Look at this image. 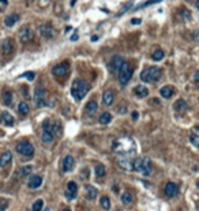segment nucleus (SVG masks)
I'll list each match as a JSON object with an SVG mask.
<instances>
[{"mask_svg": "<svg viewBox=\"0 0 199 211\" xmlns=\"http://www.w3.org/2000/svg\"><path fill=\"white\" fill-rule=\"evenodd\" d=\"M112 147H113V151H115L116 154L124 155V157H128V155L135 154V151H136L135 142H134L131 138H128V136H123V138L116 139Z\"/></svg>", "mask_w": 199, "mask_h": 211, "instance_id": "nucleus-1", "label": "nucleus"}, {"mask_svg": "<svg viewBox=\"0 0 199 211\" xmlns=\"http://www.w3.org/2000/svg\"><path fill=\"white\" fill-rule=\"evenodd\" d=\"M87 93H89V84H87V82H85L83 79H75V80L72 82L71 94L77 101L82 99Z\"/></svg>", "mask_w": 199, "mask_h": 211, "instance_id": "nucleus-2", "label": "nucleus"}, {"mask_svg": "<svg viewBox=\"0 0 199 211\" xmlns=\"http://www.w3.org/2000/svg\"><path fill=\"white\" fill-rule=\"evenodd\" d=\"M134 170L139 172L140 174H143V176H150L151 170H153L150 159L146 157L135 158V159H134Z\"/></svg>", "mask_w": 199, "mask_h": 211, "instance_id": "nucleus-3", "label": "nucleus"}, {"mask_svg": "<svg viewBox=\"0 0 199 211\" xmlns=\"http://www.w3.org/2000/svg\"><path fill=\"white\" fill-rule=\"evenodd\" d=\"M161 78V68L158 67H149V68L143 70L142 74H140V79L146 83H151V82H156Z\"/></svg>", "mask_w": 199, "mask_h": 211, "instance_id": "nucleus-4", "label": "nucleus"}, {"mask_svg": "<svg viewBox=\"0 0 199 211\" xmlns=\"http://www.w3.org/2000/svg\"><path fill=\"white\" fill-rule=\"evenodd\" d=\"M132 72H134V68L130 66V63L128 61H124L121 66V68H120L119 71V82L120 84H127L128 82H130L131 77H132Z\"/></svg>", "mask_w": 199, "mask_h": 211, "instance_id": "nucleus-5", "label": "nucleus"}, {"mask_svg": "<svg viewBox=\"0 0 199 211\" xmlns=\"http://www.w3.org/2000/svg\"><path fill=\"white\" fill-rule=\"evenodd\" d=\"M16 151H18V154L23 155V157L30 158V157H33V154H34V147H33V145L29 142H20L16 145Z\"/></svg>", "mask_w": 199, "mask_h": 211, "instance_id": "nucleus-6", "label": "nucleus"}, {"mask_svg": "<svg viewBox=\"0 0 199 211\" xmlns=\"http://www.w3.org/2000/svg\"><path fill=\"white\" fill-rule=\"evenodd\" d=\"M68 71H70V64L67 63V61H64V63H60V64H57V66L53 67L52 74L57 78H63L68 74Z\"/></svg>", "mask_w": 199, "mask_h": 211, "instance_id": "nucleus-7", "label": "nucleus"}, {"mask_svg": "<svg viewBox=\"0 0 199 211\" xmlns=\"http://www.w3.org/2000/svg\"><path fill=\"white\" fill-rule=\"evenodd\" d=\"M34 102H36V106H45L46 105V91L44 89H36L34 91Z\"/></svg>", "mask_w": 199, "mask_h": 211, "instance_id": "nucleus-8", "label": "nucleus"}, {"mask_svg": "<svg viewBox=\"0 0 199 211\" xmlns=\"http://www.w3.org/2000/svg\"><path fill=\"white\" fill-rule=\"evenodd\" d=\"M33 37H34V31L31 30L29 26H25L23 29H20V31H19V40H20V42L26 44V42H29V41L33 40Z\"/></svg>", "mask_w": 199, "mask_h": 211, "instance_id": "nucleus-9", "label": "nucleus"}, {"mask_svg": "<svg viewBox=\"0 0 199 211\" xmlns=\"http://www.w3.org/2000/svg\"><path fill=\"white\" fill-rule=\"evenodd\" d=\"M164 193H165V196H168V198H175V196L179 193V187H177V184L172 183V181L166 183L165 188H164Z\"/></svg>", "mask_w": 199, "mask_h": 211, "instance_id": "nucleus-10", "label": "nucleus"}, {"mask_svg": "<svg viewBox=\"0 0 199 211\" xmlns=\"http://www.w3.org/2000/svg\"><path fill=\"white\" fill-rule=\"evenodd\" d=\"M118 163L124 170H134V159H131L130 157H119Z\"/></svg>", "mask_w": 199, "mask_h": 211, "instance_id": "nucleus-11", "label": "nucleus"}, {"mask_svg": "<svg viewBox=\"0 0 199 211\" xmlns=\"http://www.w3.org/2000/svg\"><path fill=\"white\" fill-rule=\"evenodd\" d=\"M38 31H40V34L44 37V38H53L55 34H56L55 29L52 27L51 25H41Z\"/></svg>", "mask_w": 199, "mask_h": 211, "instance_id": "nucleus-12", "label": "nucleus"}, {"mask_svg": "<svg viewBox=\"0 0 199 211\" xmlns=\"http://www.w3.org/2000/svg\"><path fill=\"white\" fill-rule=\"evenodd\" d=\"M123 63H124V60H123V57H120V56H115L112 59V61H110V64H109V70H110V72H119L120 71V68H121V66H123Z\"/></svg>", "mask_w": 199, "mask_h": 211, "instance_id": "nucleus-13", "label": "nucleus"}, {"mask_svg": "<svg viewBox=\"0 0 199 211\" xmlns=\"http://www.w3.org/2000/svg\"><path fill=\"white\" fill-rule=\"evenodd\" d=\"M41 184H42V177H41L40 174H33V176H30V178H29L27 185H29V188H31V189H37L41 187Z\"/></svg>", "mask_w": 199, "mask_h": 211, "instance_id": "nucleus-14", "label": "nucleus"}, {"mask_svg": "<svg viewBox=\"0 0 199 211\" xmlns=\"http://www.w3.org/2000/svg\"><path fill=\"white\" fill-rule=\"evenodd\" d=\"M77 192H78V185L75 181H70L67 184V192H66V196L68 199H75L77 198Z\"/></svg>", "mask_w": 199, "mask_h": 211, "instance_id": "nucleus-15", "label": "nucleus"}, {"mask_svg": "<svg viewBox=\"0 0 199 211\" xmlns=\"http://www.w3.org/2000/svg\"><path fill=\"white\" fill-rule=\"evenodd\" d=\"M75 166V159L72 155H66L63 159V170L64 172H71Z\"/></svg>", "mask_w": 199, "mask_h": 211, "instance_id": "nucleus-16", "label": "nucleus"}, {"mask_svg": "<svg viewBox=\"0 0 199 211\" xmlns=\"http://www.w3.org/2000/svg\"><path fill=\"white\" fill-rule=\"evenodd\" d=\"M2 51H3V53L4 55H11L14 52V42H13V40H10V38H7V40H4V42H3V45H2Z\"/></svg>", "mask_w": 199, "mask_h": 211, "instance_id": "nucleus-17", "label": "nucleus"}, {"mask_svg": "<svg viewBox=\"0 0 199 211\" xmlns=\"http://www.w3.org/2000/svg\"><path fill=\"white\" fill-rule=\"evenodd\" d=\"M11 161H13V153L11 151H4V153L0 155V166L2 168H5Z\"/></svg>", "mask_w": 199, "mask_h": 211, "instance_id": "nucleus-18", "label": "nucleus"}, {"mask_svg": "<svg viewBox=\"0 0 199 211\" xmlns=\"http://www.w3.org/2000/svg\"><path fill=\"white\" fill-rule=\"evenodd\" d=\"M113 99H115V94H113L110 90H107V91L104 93V95H102V104H104L105 106H110V105L113 104Z\"/></svg>", "mask_w": 199, "mask_h": 211, "instance_id": "nucleus-19", "label": "nucleus"}, {"mask_svg": "<svg viewBox=\"0 0 199 211\" xmlns=\"http://www.w3.org/2000/svg\"><path fill=\"white\" fill-rule=\"evenodd\" d=\"M134 93H135V95L139 97V98H145V97H147V94H149V89L146 86H143V84H138V86L134 89Z\"/></svg>", "mask_w": 199, "mask_h": 211, "instance_id": "nucleus-20", "label": "nucleus"}, {"mask_svg": "<svg viewBox=\"0 0 199 211\" xmlns=\"http://www.w3.org/2000/svg\"><path fill=\"white\" fill-rule=\"evenodd\" d=\"M18 20H19V15H18V14H11V15H8L7 18L4 19V25L7 26V27H13V26L15 25Z\"/></svg>", "mask_w": 199, "mask_h": 211, "instance_id": "nucleus-21", "label": "nucleus"}, {"mask_svg": "<svg viewBox=\"0 0 199 211\" xmlns=\"http://www.w3.org/2000/svg\"><path fill=\"white\" fill-rule=\"evenodd\" d=\"M0 120H2V123L3 124H5V125H14V117L10 115L8 112H3L2 115H0Z\"/></svg>", "mask_w": 199, "mask_h": 211, "instance_id": "nucleus-22", "label": "nucleus"}, {"mask_svg": "<svg viewBox=\"0 0 199 211\" xmlns=\"http://www.w3.org/2000/svg\"><path fill=\"white\" fill-rule=\"evenodd\" d=\"M173 93H175V89L172 86H164V87H161V90H160V94H161V97H164V98H171V97L173 95Z\"/></svg>", "mask_w": 199, "mask_h": 211, "instance_id": "nucleus-23", "label": "nucleus"}, {"mask_svg": "<svg viewBox=\"0 0 199 211\" xmlns=\"http://www.w3.org/2000/svg\"><path fill=\"white\" fill-rule=\"evenodd\" d=\"M41 139H42V142L45 143V145H49V143H52V142H53V139H55V135L52 134L49 130H44V132H42V136H41Z\"/></svg>", "mask_w": 199, "mask_h": 211, "instance_id": "nucleus-24", "label": "nucleus"}, {"mask_svg": "<svg viewBox=\"0 0 199 211\" xmlns=\"http://www.w3.org/2000/svg\"><path fill=\"white\" fill-rule=\"evenodd\" d=\"M97 189L94 188V187L92 185H87L86 187V198L89 199V200H94L96 198H97Z\"/></svg>", "mask_w": 199, "mask_h": 211, "instance_id": "nucleus-25", "label": "nucleus"}, {"mask_svg": "<svg viewBox=\"0 0 199 211\" xmlns=\"http://www.w3.org/2000/svg\"><path fill=\"white\" fill-rule=\"evenodd\" d=\"M175 109H176V112H184L187 109V102L184 99H177L175 102Z\"/></svg>", "mask_w": 199, "mask_h": 211, "instance_id": "nucleus-26", "label": "nucleus"}, {"mask_svg": "<svg viewBox=\"0 0 199 211\" xmlns=\"http://www.w3.org/2000/svg\"><path fill=\"white\" fill-rule=\"evenodd\" d=\"M86 112L87 113H96L97 112V102L94 101V99H92V101H89L86 104Z\"/></svg>", "mask_w": 199, "mask_h": 211, "instance_id": "nucleus-27", "label": "nucleus"}, {"mask_svg": "<svg viewBox=\"0 0 199 211\" xmlns=\"http://www.w3.org/2000/svg\"><path fill=\"white\" fill-rule=\"evenodd\" d=\"M110 120H112V115L108 112H104L101 116H100V124H109Z\"/></svg>", "mask_w": 199, "mask_h": 211, "instance_id": "nucleus-28", "label": "nucleus"}, {"mask_svg": "<svg viewBox=\"0 0 199 211\" xmlns=\"http://www.w3.org/2000/svg\"><path fill=\"white\" fill-rule=\"evenodd\" d=\"M132 200H134V196L131 195L130 192H124L121 195V203L123 204H131Z\"/></svg>", "mask_w": 199, "mask_h": 211, "instance_id": "nucleus-29", "label": "nucleus"}, {"mask_svg": "<svg viewBox=\"0 0 199 211\" xmlns=\"http://www.w3.org/2000/svg\"><path fill=\"white\" fill-rule=\"evenodd\" d=\"M100 204H101V207L105 211H108V210L110 209V200H109V198H108V196H102L101 200H100Z\"/></svg>", "mask_w": 199, "mask_h": 211, "instance_id": "nucleus-30", "label": "nucleus"}, {"mask_svg": "<svg viewBox=\"0 0 199 211\" xmlns=\"http://www.w3.org/2000/svg\"><path fill=\"white\" fill-rule=\"evenodd\" d=\"M151 59H153L154 61H160L164 59V51L162 49H156V51L153 52V55H151Z\"/></svg>", "mask_w": 199, "mask_h": 211, "instance_id": "nucleus-31", "label": "nucleus"}, {"mask_svg": "<svg viewBox=\"0 0 199 211\" xmlns=\"http://www.w3.org/2000/svg\"><path fill=\"white\" fill-rule=\"evenodd\" d=\"M29 105L26 104V102H19V105H18V112L20 113V115H27L29 113Z\"/></svg>", "mask_w": 199, "mask_h": 211, "instance_id": "nucleus-32", "label": "nucleus"}, {"mask_svg": "<svg viewBox=\"0 0 199 211\" xmlns=\"http://www.w3.org/2000/svg\"><path fill=\"white\" fill-rule=\"evenodd\" d=\"M31 170H33V166H22V168L19 169V174L23 176V177H26V176L31 174Z\"/></svg>", "mask_w": 199, "mask_h": 211, "instance_id": "nucleus-33", "label": "nucleus"}, {"mask_svg": "<svg viewBox=\"0 0 199 211\" xmlns=\"http://www.w3.org/2000/svg\"><path fill=\"white\" fill-rule=\"evenodd\" d=\"M94 172H96V176H97V177H104V176H105V168H104V165H101V163L96 165Z\"/></svg>", "mask_w": 199, "mask_h": 211, "instance_id": "nucleus-34", "label": "nucleus"}, {"mask_svg": "<svg viewBox=\"0 0 199 211\" xmlns=\"http://www.w3.org/2000/svg\"><path fill=\"white\" fill-rule=\"evenodd\" d=\"M42 207H44L42 199H38V200H36L33 203V206H31V210H33V211H41V210H42Z\"/></svg>", "mask_w": 199, "mask_h": 211, "instance_id": "nucleus-35", "label": "nucleus"}, {"mask_svg": "<svg viewBox=\"0 0 199 211\" xmlns=\"http://www.w3.org/2000/svg\"><path fill=\"white\" fill-rule=\"evenodd\" d=\"M180 15H181V18H183L184 20H190V19H191V13H190L187 8H184V7L180 8Z\"/></svg>", "mask_w": 199, "mask_h": 211, "instance_id": "nucleus-36", "label": "nucleus"}, {"mask_svg": "<svg viewBox=\"0 0 199 211\" xmlns=\"http://www.w3.org/2000/svg\"><path fill=\"white\" fill-rule=\"evenodd\" d=\"M3 98H4V104L5 105H11V102H13V93L5 91L4 94H3Z\"/></svg>", "mask_w": 199, "mask_h": 211, "instance_id": "nucleus-37", "label": "nucleus"}, {"mask_svg": "<svg viewBox=\"0 0 199 211\" xmlns=\"http://www.w3.org/2000/svg\"><path fill=\"white\" fill-rule=\"evenodd\" d=\"M160 2H162V0H147V2H145V3H142V4H140V5H138V7H136L135 10H140V8L149 7V5L154 4V3H160Z\"/></svg>", "mask_w": 199, "mask_h": 211, "instance_id": "nucleus-38", "label": "nucleus"}, {"mask_svg": "<svg viewBox=\"0 0 199 211\" xmlns=\"http://www.w3.org/2000/svg\"><path fill=\"white\" fill-rule=\"evenodd\" d=\"M190 142H191L194 146L199 147V136H198V135H195V134H191V135H190Z\"/></svg>", "mask_w": 199, "mask_h": 211, "instance_id": "nucleus-39", "label": "nucleus"}, {"mask_svg": "<svg viewBox=\"0 0 199 211\" xmlns=\"http://www.w3.org/2000/svg\"><path fill=\"white\" fill-rule=\"evenodd\" d=\"M20 78H26V79H29V80H34L36 74H34V72H25V74L20 75Z\"/></svg>", "mask_w": 199, "mask_h": 211, "instance_id": "nucleus-40", "label": "nucleus"}, {"mask_svg": "<svg viewBox=\"0 0 199 211\" xmlns=\"http://www.w3.org/2000/svg\"><path fill=\"white\" fill-rule=\"evenodd\" d=\"M8 207V200L5 199H0V211H5Z\"/></svg>", "mask_w": 199, "mask_h": 211, "instance_id": "nucleus-41", "label": "nucleus"}, {"mask_svg": "<svg viewBox=\"0 0 199 211\" xmlns=\"http://www.w3.org/2000/svg\"><path fill=\"white\" fill-rule=\"evenodd\" d=\"M192 40L197 41V42H199V30L192 31Z\"/></svg>", "mask_w": 199, "mask_h": 211, "instance_id": "nucleus-42", "label": "nucleus"}, {"mask_svg": "<svg viewBox=\"0 0 199 211\" xmlns=\"http://www.w3.org/2000/svg\"><path fill=\"white\" fill-rule=\"evenodd\" d=\"M131 4H132V3H128V4H127V5H125V7H123V10H121V11H120V13L118 14V16H120V15H121V14H123V13H125V11H127V10H128V8H130V7H131Z\"/></svg>", "mask_w": 199, "mask_h": 211, "instance_id": "nucleus-43", "label": "nucleus"}, {"mask_svg": "<svg viewBox=\"0 0 199 211\" xmlns=\"http://www.w3.org/2000/svg\"><path fill=\"white\" fill-rule=\"evenodd\" d=\"M140 22H142V20H140V19H138V18H134V19H131V23H132V25H139V23Z\"/></svg>", "mask_w": 199, "mask_h": 211, "instance_id": "nucleus-44", "label": "nucleus"}, {"mask_svg": "<svg viewBox=\"0 0 199 211\" xmlns=\"http://www.w3.org/2000/svg\"><path fill=\"white\" fill-rule=\"evenodd\" d=\"M194 79H195V82H197V83H199V71H197L194 74Z\"/></svg>", "mask_w": 199, "mask_h": 211, "instance_id": "nucleus-45", "label": "nucleus"}, {"mask_svg": "<svg viewBox=\"0 0 199 211\" xmlns=\"http://www.w3.org/2000/svg\"><path fill=\"white\" fill-rule=\"evenodd\" d=\"M138 117H139V113L138 112H132V119L134 120H138Z\"/></svg>", "mask_w": 199, "mask_h": 211, "instance_id": "nucleus-46", "label": "nucleus"}, {"mask_svg": "<svg viewBox=\"0 0 199 211\" xmlns=\"http://www.w3.org/2000/svg\"><path fill=\"white\" fill-rule=\"evenodd\" d=\"M71 40H72V41H77V40H78V36H77V34H74V36L71 37Z\"/></svg>", "mask_w": 199, "mask_h": 211, "instance_id": "nucleus-47", "label": "nucleus"}, {"mask_svg": "<svg viewBox=\"0 0 199 211\" xmlns=\"http://www.w3.org/2000/svg\"><path fill=\"white\" fill-rule=\"evenodd\" d=\"M151 102H153V104H158V99H156V98H153V99H151Z\"/></svg>", "mask_w": 199, "mask_h": 211, "instance_id": "nucleus-48", "label": "nucleus"}, {"mask_svg": "<svg viewBox=\"0 0 199 211\" xmlns=\"http://www.w3.org/2000/svg\"><path fill=\"white\" fill-rule=\"evenodd\" d=\"M92 40H93V41H97V40H98V37H97V36H93V38H92Z\"/></svg>", "mask_w": 199, "mask_h": 211, "instance_id": "nucleus-49", "label": "nucleus"}, {"mask_svg": "<svg viewBox=\"0 0 199 211\" xmlns=\"http://www.w3.org/2000/svg\"><path fill=\"white\" fill-rule=\"evenodd\" d=\"M195 5H197V8H198V10H199V0H198V2H197V4H195Z\"/></svg>", "mask_w": 199, "mask_h": 211, "instance_id": "nucleus-50", "label": "nucleus"}, {"mask_svg": "<svg viewBox=\"0 0 199 211\" xmlns=\"http://www.w3.org/2000/svg\"><path fill=\"white\" fill-rule=\"evenodd\" d=\"M195 130H197V131H199V125H195Z\"/></svg>", "mask_w": 199, "mask_h": 211, "instance_id": "nucleus-51", "label": "nucleus"}, {"mask_svg": "<svg viewBox=\"0 0 199 211\" xmlns=\"http://www.w3.org/2000/svg\"><path fill=\"white\" fill-rule=\"evenodd\" d=\"M64 211H71V210H70V209H64Z\"/></svg>", "mask_w": 199, "mask_h": 211, "instance_id": "nucleus-52", "label": "nucleus"}, {"mask_svg": "<svg viewBox=\"0 0 199 211\" xmlns=\"http://www.w3.org/2000/svg\"><path fill=\"white\" fill-rule=\"evenodd\" d=\"M44 211H49V209H45V210H44Z\"/></svg>", "mask_w": 199, "mask_h": 211, "instance_id": "nucleus-53", "label": "nucleus"}, {"mask_svg": "<svg viewBox=\"0 0 199 211\" xmlns=\"http://www.w3.org/2000/svg\"><path fill=\"white\" fill-rule=\"evenodd\" d=\"M198 188H199V183H198Z\"/></svg>", "mask_w": 199, "mask_h": 211, "instance_id": "nucleus-54", "label": "nucleus"}, {"mask_svg": "<svg viewBox=\"0 0 199 211\" xmlns=\"http://www.w3.org/2000/svg\"><path fill=\"white\" fill-rule=\"evenodd\" d=\"M0 13H2V8H0Z\"/></svg>", "mask_w": 199, "mask_h": 211, "instance_id": "nucleus-55", "label": "nucleus"}]
</instances>
